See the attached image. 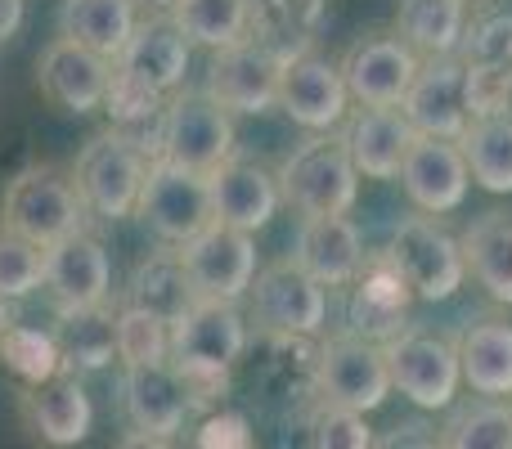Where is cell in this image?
<instances>
[{
  "label": "cell",
  "mask_w": 512,
  "mask_h": 449,
  "mask_svg": "<svg viewBox=\"0 0 512 449\" xmlns=\"http://www.w3.org/2000/svg\"><path fill=\"white\" fill-rule=\"evenodd\" d=\"M189 50L194 45L185 41L171 14L140 18L126 50L113 59V81H108L104 99L117 122H135V117L167 108V99L180 95V86H185Z\"/></svg>",
  "instance_id": "obj_1"
},
{
  "label": "cell",
  "mask_w": 512,
  "mask_h": 449,
  "mask_svg": "<svg viewBox=\"0 0 512 449\" xmlns=\"http://www.w3.org/2000/svg\"><path fill=\"white\" fill-rule=\"evenodd\" d=\"M248 351V319L230 301H189L171 319V355L167 364L180 373L189 409L212 405L230 382V369Z\"/></svg>",
  "instance_id": "obj_2"
},
{
  "label": "cell",
  "mask_w": 512,
  "mask_h": 449,
  "mask_svg": "<svg viewBox=\"0 0 512 449\" xmlns=\"http://www.w3.org/2000/svg\"><path fill=\"white\" fill-rule=\"evenodd\" d=\"M279 194L288 207H297L301 221L310 216H346L360 198V171L346 153L342 135H310L283 158Z\"/></svg>",
  "instance_id": "obj_3"
},
{
  "label": "cell",
  "mask_w": 512,
  "mask_h": 449,
  "mask_svg": "<svg viewBox=\"0 0 512 449\" xmlns=\"http://www.w3.org/2000/svg\"><path fill=\"white\" fill-rule=\"evenodd\" d=\"M0 225H9L14 234L32 238L36 247L50 252L54 243H63V238L86 229V203H81L68 171L27 167L9 180L5 207H0Z\"/></svg>",
  "instance_id": "obj_4"
},
{
  "label": "cell",
  "mask_w": 512,
  "mask_h": 449,
  "mask_svg": "<svg viewBox=\"0 0 512 449\" xmlns=\"http://www.w3.org/2000/svg\"><path fill=\"white\" fill-rule=\"evenodd\" d=\"M158 158L194 176H212L221 162L234 158V117L207 99V90H180L162 108Z\"/></svg>",
  "instance_id": "obj_5"
},
{
  "label": "cell",
  "mask_w": 512,
  "mask_h": 449,
  "mask_svg": "<svg viewBox=\"0 0 512 449\" xmlns=\"http://www.w3.org/2000/svg\"><path fill=\"white\" fill-rule=\"evenodd\" d=\"M149 162L153 158H144V149L126 131H104L81 149L77 167L68 176L77 185L86 212L104 216V221H122V216H131L140 207Z\"/></svg>",
  "instance_id": "obj_6"
},
{
  "label": "cell",
  "mask_w": 512,
  "mask_h": 449,
  "mask_svg": "<svg viewBox=\"0 0 512 449\" xmlns=\"http://www.w3.org/2000/svg\"><path fill=\"white\" fill-rule=\"evenodd\" d=\"M387 256L400 265L405 283L414 297L423 301H450L468 279V261H463V243L441 225V216H405L391 229Z\"/></svg>",
  "instance_id": "obj_7"
},
{
  "label": "cell",
  "mask_w": 512,
  "mask_h": 449,
  "mask_svg": "<svg viewBox=\"0 0 512 449\" xmlns=\"http://www.w3.org/2000/svg\"><path fill=\"white\" fill-rule=\"evenodd\" d=\"M387 369H391V391H400L405 400H414L418 409H450L459 396V355L454 342L436 337L432 328H414L396 333L387 346Z\"/></svg>",
  "instance_id": "obj_8"
},
{
  "label": "cell",
  "mask_w": 512,
  "mask_h": 449,
  "mask_svg": "<svg viewBox=\"0 0 512 449\" xmlns=\"http://www.w3.org/2000/svg\"><path fill=\"white\" fill-rule=\"evenodd\" d=\"M315 382L324 405L351 409V414H373L391 396V369L382 346L355 333H337L319 346Z\"/></svg>",
  "instance_id": "obj_9"
},
{
  "label": "cell",
  "mask_w": 512,
  "mask_h": 449,
  "mask_svg": "<svg viewBox=\"0 0 512 449\" xmlns=\"http://www.w3.org/2000/svg\"><path fill=\"white\" fill-rule=\"evenodd\" d=\"M176 252H180V265H185L189 292L198 301H230V306H239V297H248L256 270H261L252 234L216 225V221L198 238H189L185 247H176Z\"/></svg>",
  "instance_id": "obj_10"
},
{
  "label": "cell",
  "mask_w": 512,
  "mask_h": 449,
  "mask_svg": "<svg viewBox=\"0 0 512 449\" xmlns=\"http://www.w3.org/2000/svg\"><path fill=\"white\" fill-rule=\"evenodd\" d=\"M292 54L274 50V45L248 41L230 45V50L212 54V68H207V99L225 108V113H265V108L279 104V81L288 68Z\"/></svg>",
  "instance_id": "obj_11"
},
{
  "label": "cell",
  "mask_w": 512,
  "mask_h": 449,
  "mask_svg": "<svg viewBox=\"0 0 512 449\" xmlns=\"http://www.w3.org/2000/svg\"><path fill=\"white\" fill-rule=\"evenodd\" d=\"M252 319L274 337H315L328 319V288L292 261H274L252 279Z\"/></svg>",
  "instance_id": "obj_12"
},
{
  "label": "cell",
  "mask_w": 512,
  "mask_h": 449,
  "mask_svg": "<svg viewBox=\"0 0 512 449\" xmlns=\"http://www.w3.org/2000/svg\"><path fill=\"white\" fill-rule=\"evenodd\" d=\"M400 113L409 117L414 135H432V140H463L472 126V77L468 63L459 54L450 59H423L414 86H409Z\"/></svg>",
  "instance_id": "obj_13"
},
{
  "label": "cell",
  "mask_w": 512,
  "mask_h": 449,
  "mask_svg": "<svg viewBox=\"0 0 512 449\" xmlns=\"http://www.w3.org/2000/svg\"><path fill=\"white\" fill-rule=\"evenodd\" d=\"M135 212L144 216V225L158 238H167L171 247H185L189 238H198L212 225L207 176H194V171H185V167H171V162L153 158Z\"/></svg>",
  "instance_id": "obj_14"
},
{
  "label": "cell",
  "mask_w": 512,
  "mask_h": 449,
  "mask_svg": "<svg viewBox=\"0 0 512 449\" xmlns=\"http://www.w3.org/2000/svg\"><path fill=\"white\" fill-rule=\"evenodd\" d=\"M342 81H346V95L355 99L360 108H400L414 86L418 59L400 36H387V32H373L364 41H355L351 50L342 54Z\"/></svg>",
  "instance_id": "obj_15"
},
{
  "label": "cell",
  "mask_w": 512,
  "mask_h": 449,
  "mask_svg": "<svg viewBox=\"0 0 512 449\" xmlns=\"http://www.w3.org/2000/svg\"><path fill=\"white\" fill-rule=\"evenodd\" d=\"M108 288H113V261L95 234L81 229L45 252V292H50L59 319L99 310L108 301Z\"/></svg>",
  "instance_id": "obj_16"
},
{
  "label": "cell",
  "mask_w": 512,
  "mask_h": 449,
  "mask_svg": "<svg viewBox=\"0 0 512 449\" xmlns=\"http://www.w3.org/2000/svg\"><path fill=\"white\" fill-rule=\"evenodd\" d=\"M409 306H414V288L405 283L400 265L387 252L364 256L360 279L351 283V306H346V333L364 337V342L387 346L396 333L409 328Z\"/></svg>",
  "instance_id": "obj_17"
},
{
  "label": "cell",
  "mask_w": 512,
  "mask_h": 449,
  "mask_svg": "<svg viewBox=\"0 0 512 449\" xmlns=\"http://www.w3.org/2000/svg\"><path fill=\"white\" fill-rule=\"evenodd\" d=\"M346 104L351 95L337 63H328L324 54H292L279 81V108L292 122L315 135H333V126H342L346 117Z\"/></svg>",
  "instance_id": "obj_18"
},
{
  "label": "cell",
  "mask_w": 512,
  "mask_h": 449,
  "mask_svg": "<svg viewBox=\"0 0 512 449\" xmlns=\"http://www.w3.org/2000/svg\"><path fill=\"white\" fill-rule=\"evenodd\" d=\"M468 185H472V176H468V162H463L459 144L418 135L414 149L405 153V167H400V189L409 194V203L423 216H445L454 207H463Z\"/></svg>",
  "instance_id": "obj_19"
},
{
  "label": "cell",
  "mask_w": 512,
  "mask_h": 449,
  "mask_svg": "<svg viewBox=\"0 0 512 449\" xmlns=\"http://www.w3.org/2000/svg\"><path fill=\"white\" fill-rule=\"evenodd\" d=\"M207 198H212V221L243 229V234H256L274 221L283 194L279 180L261 167V162L248 158H230L207 176Z\"/></svg>",
  "instance_id": "obj_20"
},
{
  "label": "cell",
  "mask_w": 512,
  "mask_h": 449,
  "mask_svg": "<svg viewBox=\"0 0 512 449\" xmlns=\"http://www.w3.org/2000/svg\"><path fill=\"white\" fill-rule=\"evenodd\" d=\"M292 265L306 270L319 288H351L364 270V238L351 216H310L297 225Z\"/></svg>",
  "instance_id": "obj_21"
},
{
  "label": "cell",
  "mask_w": 512,
  "mask_h": 449,
  "mask_svg": "<svg viewBox=\"0 0 512 449\" xmlns=\"http://www.w3.org/2000/svg\"><path fill=\"white\" fill-rule=\"evenodd\" d=\"M36 77H41L45 99L59 104L63 113H90V108H99L108 99L113 63L99 59V54L86 50V45L54 36V41L41 50Z\"/></svg>",
  "instance_id": "obj_22"
},
{
  "label": "cell",
  "mask_w": 512,
  "mask_h": 449,
  "mask_svg": "<svg viewBox=\"0 0 512 449\" xmlns=\"http://www.w3.org/2000/svg\"><path fill=\"white\" fill-rule=\"evenodd\" d=\"M414 140L418 135L400 108H355L342 131L355 171L369 180H400V167H405V153L414 149Z\"/></svg>",
  "instance_id": "obj_23"
},
{
  "label": "cell",
  "mask_w": 512,
  "mask_h": 449,
  "mask_svg": "<svg viewBox=\"0 0 512 449\" xmlns=\"http://www.w3.org/2000/svg\"><path fill=\"white\" fill-rule=\"evenodd\" d=\"M126 391V418L140 436H158V441H171V436L185 427L189 418V396L180 387V373L162 364H135L122 378Z\"/></svg>",
  "instance_id": "obj_24"
},
{
  "label": "cell",
  "mask_w": 512,
  "mask_h": 449,
  "mask_svg": "<svg viewBox=\"0 0 512 449\" xmlns=\"http://www.w3.org/2000/svg\"><path fill=\"white\" fill-rule=\"evenodd\" d=\"M459 355V378L477 391L481 400H508L512 396V324L495 315H477L454 342Z\"/></svg>",
  "instance_id": "obj_25"
},
{
  "label": "cell",
  "mask_w": 512,
  "mask_h": 449,
  "mask_svg": "<svg viewBox=\"0 0 512 449\" xmlns=\"http://www.w3.org/2000/svg\"><path fill=\"white\" fill-rule=\"evenodd\" d=\"M27 418H32V432L41 436L45 445H81L90 436V423H95V409H90V396L72 373H59L45 387L27 391Z\"/></svg>",
  "instance_id": "obj_26"
},
{
  "label": "cell",
  "mask_w": 512,
  "mask_h": 449,
  "mask_svg": "<svg viewBox=\"0 0 512 449\" xmlns=\"http://www.w3.org/2000/svg\"><path fill=\"white\" fill-rule=\"evenodd\" d=\"M135 0H63L59 5V32L63 41H77L95 50L99 59L113 63L135 36Z\"/></svg>",
  "instance_id": "obj_27"
},
{
  "label": "cell",
  "mask_w": 512,
  "mask_h": 449,
  "mask_svg": "<svg viewBox=\"0 0 512 449\" xmlns=\"http://www.w3.org/2000/svg\"><path fill=\"white\" fill-rule=\"evenodd\" d=\"M396 36L418 59H450L468 36V0H400Z\"/></svg>",
  "instance_id": "obj_28"
},
{
  "label": "cell",
  "mask_w": 512,
  "mask_h": 449,
  "mask_svg": "<svg viewBox=\"0 0 512 449\" xmlns=\"http://www.w3.org/2000/svg\"><path fill=\"white\" fill-rule=\"evenodd\" d=\"M463 243V261H468V274L499 301V306H512V216L504 212H486L468 225Z\"/></svg>",
  "instance_id": "obj_29"
},
{
  "label": "cell",
  "mask_w": 512,
  "mask_h": 449,
  "mask_svg": "<svg viewBox=\"0 0 512 449\" xmlns=\"http://www.w3.org/2000/svg\"><path fill=\"white\" fill-rule=\"evenodd\" d=\"M459 149L468 162V176L486 194H512V113L472 117Z\"/></svg>",
  "instance_id": "obj_30"
},
{
  "label": "cell",
  "mask_w": 512,
  "mask_h": 449,
  "mask_svg": "<svg viewBox=\"0 0 512 449\" xmlns=\"http://www.w3.org/2000/svg\"><path fill=\"white\" fill-rule=\"evenodd\" d=\"M171 18L185 32L189 45H207L212 54L248 41L252 27V0H176Z\"/></svg>",
  "instance_id": "obj_31"
},
{
  "label": "cell",
  "mask_w": 512,
  "mask_h": 449,
  "mask_svg": "<svg viewBox=\"0 0 512 449\" xmlns=\"http://www.w3.org/2000/svg\"><path fill=\"white\" fill-rule=\"evenodd\" d=\"M445 449H512V405L508 400H468L441 427Z\"/></svg>",
  "instance_id": "obj_32"
},
{
  "label": "cell",
  "mask_w": 512,
  "mask_h": 449,
  "mask_svg": "<svg viewBox=\"0 0 512 449\" xmlns=\"http://www.w3.org/2000/svg\"><path fill=\"white\" fill-rule=\"evenodd\" d=\"M189 301H194V292H189L180 252H158V256H149V261L135 270V279H131V306L153 310V315H162L171 324V319H176L180 310L189 306Z\"/></svg>",
  "instance_id": "obj_33"
},
{
  "label": "cell",
  "mask_w": 512,
  "mask_h": 449,
  "mask_svg": "<svg viewBox=\"0 0 512 449\" xmlns=\"http://www.w3.org/2000/svg\"><path fill=\"white\" fill-rule=\"evenodd\" d=\"M0 360H5V369L14 373L18 382H27V391L45 387L50 378L63 373L59 337L41 333V328H32V324H9V333L0 337Z\"/></svg>",
  "instance_id": "obj_34"
},
{
  "label": "cell",
  "mask_w": 512,
  "mask_h": 449,
  "mask_svg": "<svg viewBox=\"0 0 512 449\" xmlns=\"http://www.w3.org/2000/svg\"><path fill=\"white\" fill-rule=\"evenodd\" d=\"M59 351H63V364L104 369V364L117 355V315H108V310L99 306V310H86V315L63 319Z\"/></svg>",
  "instance_id": "obj_35"
},
{
  "label": "cell",
  "mask_w": 512,
  "mask_h": 449,
  "mask_svg": "<svg viewBox=\"0 0 512 449\" xmlns=\"http://www.w3.org/2000/svg\"><path fill=\"white\" fill-rule=\"evenodd\" d=\"M167 355H171V324L162 315H153V310L126 301L117 310V360L126 369H135V364H162Z\"/></svg>",
  "instance_id": "obj_36"
},
{
  "label": "cell",
  "mask_w": 512,
  "mask_h": 449,
  "mask_svg": "<svg viewBox=\"0 0 512 449\" xmlns=\"http://www.w3.org/2000/svg\"><path fill=\"white\" fill-rule=\"evenodd\" d=\"M45 288V247L0 225V301H18Z\"/></svg>",
  "instance_id": "obj_37"
},
{
  "label": "cell",
  "mask_w": 512,
  "mask_h": 449,
  "mask_svg": "<svg viewBox=\"0 0 512 449\" xmlns=\"http://www.w3.org/2000/svg\"><path fill=\"white\" fill-rule=\"evenodd\" d=\"M373 441H378L373 427L364 423V414H351V409L324 405L310 427V449H373Z\"/></svg>",
  "instance_id": "obj_38"
},
{
  "label": "cell",
  "mask_w": 512,
  "mask_h": 449,
  "mask_svg": "<svg viewBox=\"0 0 512 449\" xmlns=\"http://www.w3.org/2000/svg\"><path fill=\"white\" fill-rule=\"evenodd\" d=\"M194 449H252V432H248V418L243 414H221L203 418V427L194 432Z\"/></svg>",
  "instance_id": "obj_39"
},
{
  "label": "cell",
  "mask_w": 512,
  "mask_h": 449,
  "mask_svg": "<svg viewBox=\"0 0 512 449\" xmlns=\"http://www.w3.org/2000/svg\"><path fill=\"white\" fill-rule=\"evenodd\" d=\"M373 449H445L441 445V432L427 423H396L391 432H382Z\"/></svg>",
  "instance_id": "obj_40"
},
{
  "label": "cell",
  "mask_w": 512,
  "mask_h": 449,
  "mask_svg": "<svg viewBox=\"0 0 512 449\" xmlns=\"http://www.w3.org/2000/svg\"><path fill=\"white\" fill-rule=\"evenodd\" d=\"M23 27V0H0V45L14 41Z\"/></svg>",
  "instance_id": "obj_41"
},
{
  "label": "cell",
  "mask_w": 512,
  "mask_h": 449,
  "mask_svg": "<svg viewBox=\"0 0 512 449\" xmlns=\"http://www.w3.org/2000/svg\"><path fill=\"white\" fill-rule=\"evenodd\" d=\"M117 449H176V445H171V441H158V436H140V432H131Z\"/></svg>",
  "instance_id": "obj_42"
},
{
  "label": "cell",
  "mask_w": 512,
  "mask_h": 449,
  "mask_svg": "<svg viewBox=\"0 0 512 449\" xmlns=\"http://www.w3.org/2000/svg\"><path fill=\"white\" fill-rule=\"evenodd\" d=\"M9 324H14V315H9V301H0V337L9 333Z\"/></svg>",
  "instance_id": "obj_43"
},
{
  "label": "cell",
  "mask_w": 512,
  "mask_h": 449,
  "mask_svg": "<svg viewBox=\"0 0 512 449\" xmlns=\"http://www.w3.org/2000/svg\"><path fill=\"white\" fill-rule=\"evenodd\" d=\"M135 5H149V9H171L176 0H135Z\"/></svg>",
  "instance_id": "obj_44"
}]
</instances>
